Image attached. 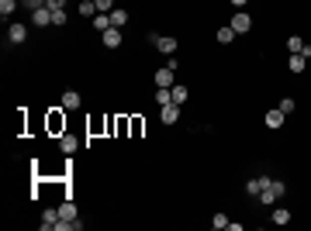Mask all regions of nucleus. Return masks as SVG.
Wrapping results in <instances>:
<instances>
[{
    "label": "nucleus",
    "instance_id": "f257e3e1",
    "mask_svg": "<svg viewBox=\"0 0 311 231\" xmlns=\"http://www.w3.org/2000/svg\"><path fill=\"white\" fill-rule=\"evenodd\" d=\"M149 42H153L162 56H173V52H176V38H169V35H149Z\"/></svg>",
    "mask_w": 311,
    "mask_h": 231
},
{
    "label": "nucleus",
    "instance_id": "f03ea898",
    "mask_svg": "<svg viewBox=\"0 0 311 231\" xmlns=\"http://www.w3.org/2000/svg\"><path fill=\"white\" fill-rule=\"evenodd\" d=\"M229 24H232V31H235V35H245V31L252 28V17H249L245 10H238V14H235V17L229 21Z\"/></svg>",
    "mask_w": 311,
    "mask_h": 231
},
{
    "label": "nucleus",
    "instance_id": "7ed1b4c3",
    "mask_svg": "<svg viewBox=\"0 0 311 231\" xmlns=\"http://www.w3.org/2000/svg\"><path fill=\"white\" fill-rule=\"evenodd\" d=\"M24 38H28V24H10V28H7V42H10V45H21Z\"/></svg>",
    "mask_w": 311,
    "mask_h": 231
},
{
    "label": "nucleus",
    "instance_id": "20e7f679",
    "mask_svg": "<svg viewBox=\"0 0 311 231\" xmlns=\"http://www.w3.org/2000/svg\"><path fill=\"white\" fill-rule=\"evenodd\" d=\"M159 117H162V124H176L180 121V104H166L159 111Z\"/></svg>",
    "mask_w": 311,
    "mask_h": 231
},
{
    "label": "nucleus",
    "instance_id": "39448f33",
    "mask_svg": "<svg viewBox=\"0 0 311 231\" xmlns=\"http://www.w3.org/2000/svg\"><path fill=\"white\" fill-rule=\"evenodd\" d=\"M31 21H35L38 28H49V24H52V10H49V7H38V10H31Z\"/></svg>",
    "mask_w": 311,
    "mask_h": 231
},
{
    "label": "nucleus",
    "instance_id": "423d86ee",
    "mask_svg": "<svg viewBox=\"0 0 311 231\" xmlns=\"http://www.w3.org/2000/svg\"><path fill=\"white\" fill-rule=\"evenodd\" d=\"M121 42H125V38H121L118 28H107V31H104V49H121Z\"/></svg>",
    "mask_w": 311,
    "mask_h": 231
},
{
    "label": "nucleus",
    "instance_id": "0eeeda50",
    "mask_svg": "<svg viewBox=\"0 0 311 231\" xmlns=\"http://www.w3.org/2000/svg\"><path fill=\"white\" fill-rule=\"evenodd\" d=\"M107 17H111V28H125V24H128V10H125V7H114Z\"/></svg>",
    "mask_w": 311,
    "mask_h": 231
},
{
    "label": "nucleus",
    "instance_id": "6e6552de",
    "mask_svg": "<svg viewBox=\"0 0 311 231\" xmlns=\"http://www.w3.org/2000/svg\"><path fill=\"white\" fill-rule=\"evenodd\" d=\"M156 104H159V107L173 104V86H156Z\"/></svg>",
    "mask_w": 311,
    "mask_h": 231
},
{
    "label": "nucleus",
    "instance_id": "1a4fd4ad",
    "mask_svg": "<svg viewBox=\"0 0 311 231\" xmlns=\"http://www.w3.org/2000/svg\"><path fill=\"white\" fill-rule=\"evenodd\" d=\"M153 83H156V86H173V69H169V66H162V69L153 76Z\"/></svg>",
    "mask_w": 311,
    "mask_h": 231
},
{
    "label": "nucleus",
    "instance_id": "9d476101",
    "mask_svg": "<svg viewBox=\"0 0 311 231\" xmlns=\"http://www.w3.org/2000/svg\"><path fill=\"white\" fill-rule=\"evenodd\" d=\"M305 66H308V59H305L301 52H294V56H291V62H287V69H291V73H305Z\"/></svg>",
    "mask_w": 311,
    "mask_h": 231
},
{
    "label": "nucleus",
    "instance_id": "9b49d317",
    "mask_svg": "<svg viewBox=\"0 0 311 231\" xmlns=\"http://www.w3.org/2000/svg\"><path fill=\"white\" fill-rule=\"evenodd\" d=\"M56 225H59V211H45V214H42V228L56 231Z\"/></svg>",
    "mask_w": 311,
    "mask_h": 231
},
{
    "label": "nucleus",
    "instance_id": "f8f14e48",
    "mask_svg": "<svg viewBox=\"0 0 311 231\" xmlns=\"http://www.w3.org/2000/svg\"><path fill=\"white\" fill-rule=\"evenodd\" d=\"M63 107H66V111H77L79 107V93L77 90H66V93H63Z\"/></svg>",
    "mask_w": 311,
    "mask_h": 231
},
{
    "label": "nucleus",
    "instance_id": "ddd939ff",
    "mask_svg": "<svg viewBox=\"0 0 311 231\" xmlns=\"http://www.w3.org/2000/svg\"><path fill=\"white\" fill-rule=\"evenodd\" d=\"M284 117H287V114H284L280 107H277V111H270V114H266V128H280V124H284Z\"/></svg>",
    "mask_w": 311,
    "mask_h": 231
},
{
    "label": "nucleus",
    "instance_id": "4468645a",
    "mask_svg": "<svg viewBox=\"0 0 311 231\" xmlns=\"http://www.w3.org/2000/svg\"><path fill=\"white\" fill-rule=\"evenodd\" d=\"M79 14H83V17H93V14H100V10H97V0H79Z\"/></svg>",
    "mask_w": 311,
    "mask_h": 231
},
{
    "label": "nucleus",
    "instance_id": "2eb2a0df",
    "mask_svg": "<svg viewBox=\"0 0 311 231\" xmlns=\"http://www.w3.org/2000/svg\"><path fill=\"white\" fill-rule=\"evenodd\" d=\"M215 38H218L222 45H232V42H235V31H232V24H229V28H218V35H215Z\"/></svg>",
    "mask_w": 311,
    "mask_h": 231
},
{
    "label": "nucleus",
    "instance_id": "dca6fc26",
    "mask_svg": "<svg viewBox=\"0 0 311 231\" xmlns=\"http://www.w3.org/2000/svg\"><path fill=\"white\" fill-rule=\"evenodd\" d=\"M93 28H97V31L104 35V31L111 28V17H107V14H93Z\"/></svg>",
    "mask_w": 311,
    "mask_h": 231
},
{
    "label": "nucleus",
    "instance_id": "f3484780",
    "mask_svg": "<svg viewBox=\"0 0 311 231\" xmlns=\"http://www.w3.org/2000/svg\"><path fill=\"white\" fill-rule=\"evenodd\" d=\"M270 221H273V225H280V228H284V225H287V221H291V211H284V207H277V211H273V218H270Z\"/></svg>",
    "mask_w": 311,
    "mask_h": 231
},
{
    "label": "nucleus",
    "instance_id": "a211bd4d",
    "mask_svg": "<svg viewBox=\"0 0 311 231\" xmlns=\"http://www.w3.org/2000/svg\"><path fill=\"white\" fill-rule=\"evenodd\" d=\"M59 145H63V152L70 155V152H77V145H79V142L73 138V135H63V138H59Z\"/></svg>",
    "mask_w": 311,
    "mask_h": 231
},
{
    "label": "nucleus",
    "instance_id": "6ab92c4d",
    "mask_svg": "<svg viewBox=\"0 0 311 231\" xmlns=\"http://www.w3.org/2000/svg\"><path fill=\"white\" fill-rule=\"evenodd\" d=\"M17 3H21V0H0V14H3V17H10V14L17 10Z\"/></svg>",
    "mask_w": 311,
    "mask_h": 231
},
{
    "label": "nucleus",
    "instance_id": "aec40b11",
    "mask_svg": "<svg viewBox=\"0 0 311 231\" xmlns=\"http://www.w3.org/2000/svg\"><path fill=\"white\" fill-rule=\"evenodd\" d=\"M183 100H187V86L173 83V104H183Z\"/></svg>",
    "mask_w": 311,
    "mask_h": 231
},
{
    "label": "nucleus",
    "instance_id": "412c9836",
    "mask_svg": "<svg viewBox=\"0 0 311 231\" xmlns=\"http://www.w3.org/2000/svg\"><path fill=\"white\" fill-rule=\"evenodd\" d=\"M270 190H273V197L280 200V197L287 193V183H284V179H273V183H270Z\"/></svg>",
    "mask_w": 311,
    "mask_h": 231
},
{
    "label": "nucleus",
    "instance_id": "4be33fe9",
    "mask_svg": "<svg viewBox=\"0 0 311 231\" xmlns=\"http://www.w3.org/2000/svg\"><path fill=\"white\" fill-rule=\"evenodd\" d=\"M52 24L56 28H66V10H52Z\"/></svg>",
    "mask_w": 311,
    "mask_h": 231
},
{
    "label": "nucleus",
    "instance_id": "5701e85b",
    "mask_svg": "<svg viewBox=\"0 0 311 231\" xmlns=\"http://www.w3.org/2000/svg\"><path fill=\"white\" fill-rule=\"evenodd\" d=\"M211 228H229V218H225V214H215V218H211Z\"/></svg>",
    "mask_w": 311,
    "mask_h": 231
},
{
    "label": "nucleus",
    "instance_id": "b1692460",
    "mask_svg": "<svg viewBox=\"0 0 311 231\" xmlns=\"http://www.w3.org/2000/svg\"><path fill=\"white\" fill-rule=\"evenodd\" d=\"M287 49H291V52H301V49H305V42L294 35V38H287Z\"/></svg>",
    "mask_w": 311,
    "mask_h": 231
},
{
    "label": "nucleus",
    "instance_id": "393cba45",
    "mask_svg": "<svg viewBox=\"0 0 311 231\" xmlns=\"http://www.w3.org/2000/svg\"><path fill=\"white\" fill-rule=\"evenodd\" d=\"M294 107H298V104H294V97H284V100H280V111H284V114H291Z\"/></svg>",
    "mask_w": 311,
    "mask_h": 231
},
{
    "label": "nucleus",
    "instance_id": "a878e982",
    "mask_svg": "<svg viewBox=\"0 0 311 231\" xmlns=\"http://www.w3.org/2000/svg\"><path fill=\"white\" fill-rule=\"evenodd\" d=\"M97 10H100V14H111V10H114V0H97Z\"/></svg>",
    "mask_w": 311,
    "mask_h": 231
},
{
    "label": "nucleus",
    "instance_id": "bb28decb",
    "mask_svg": "<svg viewBox=\"0 0 311 231\" xmlns=\"http://www.w3.org/2000/svg\"><path fill=\"white\" fill-rule=\"evenodd\" d=\"M245 193H252V197H259V179H249V183H245Z\"/></svg>",
    "mask_w": 311,
    "mask_h": 231
},
{
    "label": "nucleus",
    "instance_id": "cd10ccee",
    "mask_svg": "<svg viewBox=\"0 0 311 231\" xmlns=\"http://www.w3.org/2000/svg\"><path fill=\"white\" fill-rule=\"evenodd\" d=\"M45 7H49V10H63V7H66V0H45Z\"/></svg>",
    "mask_w": 311,
    "mask_h": 231
},
{
    "label": "nucleus",
    "instance_id": "c85d7f7f",
    "mask_svg": "<svg viewBox=\"0 0 311 231\" xmlns=\"http://www.w3.org/2000/svg\"><path fill=\"white\" fill-rule=\"evenodd\" d=\"M28 10H38V7H45V0H21Z\"/></svg>",
    "mask_w": 311,
    "mask_h": 231
},
{
    "label": "nucleus",
    "instance_id": "c756f323",
    "mask_svg": "<svg viewBox=\"0 0 311 231\" xmlns=\"http://www.w3.org/2000/svg\"><path fill=\"white\" fill-rule=\"evenodd\" d=\"M229 3H235V7H238V10H242V7H245V3H249V0H229Z\"/></svg>",
    "mask_w": 311,
    "mask_h": 231
}]
</instances>
